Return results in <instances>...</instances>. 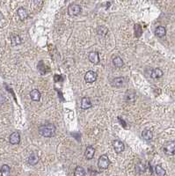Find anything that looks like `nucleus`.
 Instances as JSON below:
<instances>
[{"label":"nucleus","instance_id":"nucleus-1","mask_svg":"<svg viewBox=\"0 0 175 176\" xmlns=\"http://www.w3.org/2000/svg\"><path fill=\"white\" fill-rule=\"evenodd\" d=\"M56 128L53 123H47L41 125L39 128V133L44 137H52L55 135Z\"/></svg>","mask_w":175,"mask_h":176},{"label":"nucleus","instance_id":"nucleus-10","mask_svg":"<svg viewBox=\"0 0 175 176\" xmlns=\"http://www.w3.org/2000/svg\"><path fill=\"white\" fill-rule=\"evenodd\" d=\"M89 60L91 63H93V64H98L99 63V53L98 52H91L89 54V56H88Z\"/></svg>","mask_w":175,"mask_h":176},{"label":"nucleus","instance_id":"nucleus-9","mask_svg":"<svg viewBox=\"0 0 175 176\" xmlns=\"http://www.w3.org/2000/svg\"><path fill=\"white\" fill-rule=\"evenodd\" d=\"M9 141L12 145H18L20 142V136L18 132H13L10 136Z\"/></svg>","mask_w":175,"mask_h":176},{"label":"nucleus","instance_id":"nucleus-5","mask_svg":"<svg viewBox=\"0 0 175 176\" xmlns=\"http://www.w3.org/2000/svg\"><path fill=\"white\" fill-rule=\"evenodd\" d=\"M97 77H98V75H97V73L95 71L89 70L85 75V80L87 83H93V82L96 81Z\"/></svg>","mask_w":175,"mask_h":176},{"label":"nucleus","instance_id":"nucleus-6","mask_svg":"<svg viewBox=\"0 0 175 176\" xmlns=\"http://www.w3.org/2000/svg\"><path fill=\"white\" fill-rule=\"evenodd\" d=\"M135 92L132 89H129L128 90L126 93H125V95H124V100L125 101L127 102H134L135 100Z\"/></svg>","mask_w":175,"mask_h":176},{"label":"nucleus","instance_id":"nucleus-4","mask_svg":"<svg viewBox=\"0 0 175 176\" xmlns=\"http://www.w3.org/2000/svg\"><path fill=\"white\" fill-rule=\"evenodd\" d=\"M81 13L80 5L77 4H72L68 8V13L70 16H78Z\"/></svg>","mask_w":175,"mask_h":176},{"label":"nucleus","instance_id":"nucleus-8","mask_svg":"<svg viewBox=\"0 0 175 176\" xmlns=\"http://www.w3.org/2000/svg\"><path fill=\"white\" fill-rule=\"evenodd\" d=\"M126 84V79L123 77H120V78H115L113 79L112 81V85L115 87H122L124 86V85Z\"/></svg>","mask_w":175,"mask_h":176},{"label":"nucleus","instance_id":"nucleus-26","mask_svg":"<svg viewBox=\"0 0 175 176\" xmlns=\"http://www.w3.org/2000/svg\"><path fill=\"white\" fill-rule=\"evenodd\" d=\"M5 102V98L2 94H0V104H3Z\"/></svg>","mask_w":175,"mask_h":176},{"label":"nucleus","instance_id":"nucleus-7","mask_svg":"<svg viewBox=\"0 0 175 176\" xmlns=\"http://www.w3.org/2000/svg\"><path fill=\"white\" fill-rule=\"evenodd\" d=\"M113 146L116 153H121L124 151V144L120 140H114Z\"/></svg>","mask_w":175,"mask_h":176},{"label":"nucleus","instance_id":"nucleus-21","mask_svg":"<svg viewBox=\"0 0 175 176\" xmlns=\"http://www.w3.org/2000/svg\"><path fill=\"white\" fill-rule=\"evenodd\" d=\"M155 174H156V175L164 176L165 175V171L161 166L158 165V166H155Z\"/></svg>","mask_w":175,"mask_h":176},{"label":"nucleus","instance_id":"nucleus-15","mask_svg":"<svg viewBox=\"0 0 175 176\" xmlns=\"http://www.w3.org/2000/svg\"><path fill=\"white\" fill-rule=\"evenodd\" d=\"M30 98L34 101H39L40 99V93L37 89H34L30 93Z\"/></svg>","mask_w":175,"mask_h":176},{"label":"nucleus","instance_id":"nucleus-22","mask_svg":"<svg viewBox=\"0 0 175 176\" xmlns=\"http://www.w3.org/2000/svg\"><path fill=\"white\" fill-rule=\"evenodd\" d=\"M11 41H12L13 45H19L21 43V38L18 34H13L11 36Z\"/></svg>","mask_w":175,"mask_h":176},{"label":"nucleus","instance_id":"nucleus-27","mask_svg":"<svg viewBox=\"0 0 175 176\" xmlns=\"http://www.w3.org/2000/svg\"><path fill=\"white\" fill-rule=\"evenodd\" d=\"M99 175V173L95 172V171H93V172H91V173H90V175Z\"/></svg>","mask_w":175,"mask_h":176},{"label":"nucleus","instance_id":"nucleus-19","mask_svg":"<svg viewBox=\"0 0 175 176\" xmlns=\"http://www.w3.org/2000/svg\"><path fill=\"white\" fill-rule=\"evenodd\" d=\"M108 33V27H106L105 26H99V27L97 28V34L99 35V36H102V37H105Z\"/></svg>","mask_w":175,"mask_h":176},{"label":"nucleus","instance_id":"nucleus-18","mask_svg":"<svg viewBox=\"0 0 175 176\" xmlns=\"http://www.w3.org/2000/svg\"><path fill=\"white\" fill-rule=\"evenodd\" d=\"M142 137L146 140V141H149V140H151L153 138V133L152 131H150V130H143L142 132Z\"/></svg>","mask_w":175,"mask_h":176},{"label":"nucleus","instance_id":"nucleus-2","mask_svg":"<svg viewBox=\"0 0 175 176\" xmlns=\"http://www.w3.org/2000/svg\"><path fill=\"white\" fill-rule=\"evenodd\" d=\"M163 151H164V152H165L166 155H168V156L175 155V141L167 143V144L164 146Z\"/></svg>","mask_w":175,"mask_h":176},{"label":"nucleus","instance_id":"nucleus-20","mask_svg":"<svg viewBox=\"0 0 175 176\" xmlns=\"http://www.w3.org/2000/svg\"><path fill=\"white\" fill-rule=\"evenodd\" d=\"M113 64L115 67L121 68L123 66V60L121 59L120 56H116L113 59Z\"/></svg>","mask_w":175,"mask_h":176},{"label":"nucleus","instance_id":"nucleus-16","mask_svg":"<svg viewBox=\"0 0 175 176\" xmlns=\"http://www.w3.org/2000/svg\"><path fill=\"white\" fill-rule=\"evenodd\" d=\"M151 78L152 79H159V78H161L162 76H163V71H162L161 69H159V68H156V69H154L153 70H152V72H151Z\"/></svg>","mask_w":175,"mask_h":176},{"label":"nucleus","instance_id":"nucleus-25","mask_svg":"<svg viewBox=\"0 0 175 176\" xmlns=\"http://www.w3.org/2000/svg\"><path fill=\"white\" fill-rule=\"evenodd\" d=\"M74 175L75 176H85V171L83 167L81 166H78L75 170V173H74Z\"/></svg>","mask_w":175,"mask_h":176},{"label":"nucleus","instance_id":"nucleus-13","mask_svg":"<svg viewBox=\"0 0 175 176\" xmlns=\"http://www.w3.org/2000/svg\"><path fill=\"white\" fill-rule=\"evenodd\" d=\"M165 34H166V29H165V27H163V26H159V27L156 28V30H155L156 36H158L159 38L164 37L165 35Z\"/></svg>","mask_w":175,"mask_h":176},{"label":"nucleus","instance_id":"nucleus-17","mask_svg":"<svg viewBox=\"0 0 175 176\" xmlns=\"http://www.w3.org/2000/svg\"><path fill=\"white\" fill-rule=\"evenodd\" d=\"M18 15H19V19H20L21 20H25L27 17H28V13H27V11L25 8L20 7V8L18 10Z\"/></svg>","mask_w":175,"mask_h":176},{"label":"nucleus","instance_id":"nucleus-11","mask_svg":"<svg viewBox=\"0 0 175 176\" xmlns=\"http://www.w3.org/2000/svg\"><path fill=\"white\" fill-rule=\"evenodd\" d=\"M95 153V149L93 146H88L85 151V157L86 160H92Z\"/></svg>","mask_w":175,"mask_h":176},{"label":"nucleus","instance_id":"nucleus-12","mask_svg":"<svg viewBox=\"0 0 175 176\" xmlns=\"http://www.w3.org/2000/svg\"><path fill=\"white\" fill-rule=\"evenodd\" d=\"M92 107L91 100L88 97H84L81 100V108L83 109H88Z\"/></svg>","mask_w":175,"mask_h":176},{"label":"nucleus","instance_id":"nucleus-3","mask_svg":"<svg viewBox=\"0 0 175 176\" xmlns=\"http://www.w3.org/2000/svg\"><path fill=\"white\" fill-rule=\"evenodd\" d=\"M110 165V160L108 159V155H102L99 157V161H98V166L100 169H107Z\"/></svg>","mask_w":175,"mask_h":176},{"label":"nucleus","instance_id":"nucleus-14","mask_svg":"<svg viewBox=\"0 0 175 176\" xmlns=\"http://www.w3.org/2000/svg\"><path fill=\"white\" fill-rule=\"evenodd\" d=\"M38 161H39V157L37 156V154L32 153L31 155H29L28 160H27V162H28L29 165L34 166V165H36V164L38 163Z\"/></svg>","mask_w":175,"mask_h":176},{"label":"nucleus","instance_id":"nucleus-23","mask_svg":"<svg viewBox=\"0 0 175 176\" xmlns=\"http://www.w3.org/2000/svg\"><path fill=\"white\" fill-rule=\"evenodd\" d=\"M10 166H7V165H4L2 167H1V175L4 176H7L10 175Z\"/></svg>","mask_w":175,"mask_h":176},{"label":"nucleus","instance_id":"nucleus-24","mask_svg":"<svg viewBox=\"0 0 175 176\" xmlns=\"http://www.w3.org/2000/svg\"><path fill=\"white\" fill-rule=\"evenodd\" d=\"M134 31H135V37H140L143 34V30H142V27L139 25V24H135V27H134Z\"/></svg>","mask_w":175,"mask_h":176}]
</instances>
